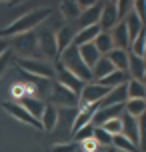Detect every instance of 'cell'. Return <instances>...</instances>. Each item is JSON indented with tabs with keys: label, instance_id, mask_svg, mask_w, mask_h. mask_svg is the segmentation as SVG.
I'll list each match as a JSON object with an SVG mask.
<instances>
[{
	"label": "cell",
	"instance_id": "obj_42",
	"mask_svg": "<svg viewBox=\"0 0 146 152\" xmlns=\"http://www.w3.org/2000/svg\"><path fill=\"white\" fill-rule=\"evenodd\" d=\"M142 82H144V84H146V74H144V78H142Z\"/></svg>",
	"mask_w": 146,
	"mask_h": 152
},
{
	"label": "cell",
	"instance_id": "obj_29",
	"mask_svg": "<svg viewBox=\"0 0 146 152\" xmlns=\"http://www.w3.org/2000/svg\"><path fill=\"white\" fill-rule=\"evenodd\" d=\"M112 146H114V150H118V152H140L138 146L132 144L124 134H118V136L112 138Z\"/></svg>",
	"mask_w": 146,
	"mask_h": 152
},
{
	"label": "cell",
	"instance_id": "obj_40",
	"mask_svg": "<svg viewBox=\"0 0 146 152\" xmlns=\"http://www.w3.org/2000/svg\"><path fill=\"white\" fill-rule=\"evenodd\" d=\"M102 152H116V150H112V148H104Z\"/></svg>",
	"mask_w": 146,
	"mask_h": 152
},
{
	"label": "cell",
	"instance_id": "obj_18",
	"mask_svg": "<svg viewBox=\"0 0 146 152\" xmlns=\"http://www.w3.org/2000/svg\"><path fill=\"white\" fill-rule=\"evenodd\" d=\"M58 116H60L58 108L52 106V104H46L44 114H42V118H40V122H42V130H44V132H54L56 126H58Z\"/></svg>",
	"mask_w": 146,
	"mask_h": 152
},
{
	"label": "cell",
	"instance_id": "obj_15",
	"mask_svg": "<svg viewBox=\"0 0 146 152\" xmlns=\"http://www.w3.org/2000/svg\"><path fill=\"white\" fill-rule=\"evenodd\" d=\"M110 36H112V42H114V48H120V50H130V34L126 30V24L118 22L110 30Z\"/></svg>",
	"mask_w": 146,
	"mask_h": 152
},
{
	"label": "cell",
	"instance_id": "obj_17",
	"mask_svg": "<svg viewBox=\"0 0 146 152\" xmlns=\"http://www.w3.org/2000/svg\"><path fill=\"white\" fill-rule=\"evenodd\" d=\"M124 24H126V30H128V34H130V44L136 40V38L142 34V32L146 30V24L140 20V16L132 10L130 14L126 16V20H124Z\"/></svg>",
	"mask_w": 146,
	"mask_h": 152
},
{
	"label": "cell",
	"instance_id": "obj_25",
	"mask_svg": "<svg viewBox=\"0 0 146 152\" xmlns=\"http://www.w3.org/2000/svg\"><path fill=\"white\" fill-rule=\"evenodd\" d=\"M108 60L114 64L116 70H120V72H128V60H130V52H128V50L114 48L112 52L108 54Z\"/></svg>",
	"mask_w": 146,
	"mask_h": 152
},
{
	"label": "cell",
	"instance_id": "obj_31",
	"mask_svg": "<svg viewBox=\"0 0 146 152\" xmlns=\"http://www.w3.org/2000/svg\"><path fill=\"white\" fill-rule=\"evenodd\" d=\"M112 138L104 128H100V126H94V142L100 146V148H110L112 146Z\"/></svg>",
	"mask_w": 146,
	"mask_h": 152
},
{
	"label": "cell",
	"instance_id": "obj_4",
	"mask_svg": "<svg viewBox=\"0 0 146 152\" xmlns=\"http://www.w3.org/2000/svg\"><path fill=\"white\" fill-rule=\"evenodd\" d=\"M18 66L22 72L36 78H44V80H54L56 78V66H52L44 58H32V60H20Z\"/></svg>",
	"mask_w": 146,
	"mask_h": 152
},
{
	"label": "cell",
	"instance_id": "obj_43",
	"mask_svg": "<svg viewBox=\"0 0 146 152\" xmlns=\"http://www.w3.org/2000/svg\"><path fill=\"white\" fill-rule=\"evenodd\" d=\"M116 152H118V150H116Z\"/></svg>",
	"mask_w": 146,
	"mask_h": 152
},
{
	"label": "cell",
	"instance_id": "obj_16",
	"mask_svg": "<svg viewBox=\"0 0 146 152\" xmlns=\"http://www.w3.org/2000/svg\"><path fill=\"white\" fill-rule=\"evenodd\" d=\"M126 102H128V92H126V84H124V86L112 88L98 106H124Z\"/></svg>",
	"mask_w": 146,
	"mask_h": 152
},
{
	"label": "cell",
	"instance_id": "obj_26",
	"mask_svg": "<svg viewBox=\"0 0 146 152\" xmlns=\"http://www.w3.org/2000/svg\"><path fill=\"white\" fill-rule=\"evenodd\" d=\"M130 80V76L128 72H120V70H114L112 74H108L104 80H100L102 86H106L108 90H112V88H118V86H124V84Z\"/></svg>",
	"mask_w": 146,
	"mask_h": 152
},
{
	"label": "cell",
	"instance_id": "obj_2",
	"mask_svg": "<svg viewBox=\"0 0 146 152\" xmlns=\"http://www.w3.org/2000/svg\"><path fill=\"white\" fill-rule=\"evenodd\" d=\"M60 64L68 70V72H72L74 76H78L84 84L92 82V70L84 64L82 56H80V50H78V46L72 44L70 48H66V50L60 54Z\"/></svg>",
	"mask_w": 146,
	"mask_h": 152
},
{
	"label": "cell",
	"instance_id": "obj_21",
	"mask_svg": "<svg viewBox=\"0 0 146 152\" xmlns=\"http://www.w3.org/2000/svg\"><path fill=\"white\" fill-rule=\"evenodd\" d=\"M146 74V62L136 54L130 52V60H128V76L132 80H142Z\"/></svg>",
	"mask_w": 146,
	"mask_h": 152
},
{
	"label": "cell",
	"instance_id": "obj_37",
	"mask_svg": "<svg viewBox=\"0 0 146 152\" xmlns=\"http://www.w3.org/2000/svg\"><path fill=\"white\" fill-rule=\"evenodd\" d=\"M76 150H78L76 142H58V144L52 146L50 152H76Z\"/></svg>",
	"mask_w": 146,
	"mask_h": 152
},
{
	"label": "cell",
	"instance_id": "obj_20",
	"mask_svg": "<svg viewBox=\"0 0 146 152\" xmlns=\"http://www.w3.org/2000/svg\"><path fill=\"white\" fill-rule=\"evenodd\" d=\"M114 64L108 60V56H102L98 62H96V66L92 68V82H100V80H104L108 74H112L114 72Z\"/></svg>",
	"mask_w": 146,
	"mask_h": 152
},
{
	"label": "cell",
	"instance_id": "obj_32",
	"mask_svg": "<svg viewBox=\"0 0 146 152\" xmlns=\"http://www.w3.org/2000/svg\"><path fill=\"white\" fill-rule=\"evenodd\" d=\"M92 138H94V124H88V126L80 128L76 134H74V142H76V144H82V142L92 140Z\"/></svg>",
	"mask_w": 146,
	"mask_h": 152
},
{
	"label": "cell",
	"instance_id": "obj_34",
	"mask_svg": "<svg viewBox=\"0 0 146 152\" xmlns=\"http://www.w3.org/2000/svg\"><path fill=\"white\" fill-rule=\"evenodd\" d=\"M100 128H104L110 136H118V134H122V118L110 120V122H106V124H102Z\"/></svg>",
	"mask_w": 146,
	"mask_h": 152
},
{
	"label": "cell",
	"instance_id": "obj_5",
	"mask_svg": "<svg viewBox=\"0 0 146 152\" xmlns=\"http://www.w3.org/2000/svg\"><path fill=\"white\" fill-rule=\"evenodd\" d=\"M48 98H50L48 104H52L56 108H78L80 106V96H78L76 92L68 90L66 86L58 84V82H54L52 92H50Z\"/></svg>",
	"mask_w": 146,
	"mask_h": 152
},
{
	"label": "cell",
	"instance_id": "obj_22",
	"mask_svg": "<svg viewBox=\"0 0 146 152\" xmlns=\"http://www.w3.org/2000/svg\"><path fill=\"white\" fill-rule=\"evenodd\" d=\"M100 26H88V28H80L76 30V38H74V46H84V44H92L96 36L100 34Z\"/></svg>",
	"mask_w": 146,
	"mask_h": 152
},
{
	"label": "cell",
	"instance_id": "obj_35",
	"mask_svg": "<svg viewBox=\"0 0 146 152\" xmlns=\"http://www.w3.org/2000/svg\"><path fill=\"white\" fill-rule=\"evenodd\" d=\"M116 4H118V18H120V22H124L126 16L134 10V2H116Z\"/></svg>",
	"mask_w": 146,
	"mask_h": 152
},
{
	"label": "cell",
	"instance_id": "obj_1",
	"mask_svg": "<svg viewBox=\"0 0 146 152\" xmlns=\"http://www.w3.org/2000/svg\"><path fill=\"white\" fill-rule=\"evenodd\" d=\"M50 8H36L30 10L26 14H20L16 20H12L10 24H6L2 30H0V38H10V36H20V34H28L34 28H38L40 24L50 16Z\"/></svg>",
	"mask_w": 146,
	"mask_h": 152
},
{
	"label": "cell",
	"instance_id": "obj_23",
	"mask_svg": "<svg viewBox=\"0 0 146 152\" xmlns=\"http://www.w3.org/2000/svg\"><path fill=\"white\" fill-rule=\"evenodd\" d=\"M78 50H80V56H82V60H84V64L88 66V68L92 70L94 66H96V62L102 58V54L98 52V48L92 44H84V46H78Z\"/></svg>",
	"mask_w": 146,
	"mask_h": 152
},
{
	"label": "cell",
	"instance_id": "obj_24",
	"mask_svg": "<svg viewBox=\"0 0 146 152\" xmlns=\"http://www.w3.org/2000/svg\"><path fill=\"white\" fill-rule=\"evenodd\" d=\"M58 8H60L62 16H64L68 22H76L78 18H80V14H82V10L78 6V0H64V2L58 4Z\"/></svg>",
	"mask_w": 146,
	"mask_h": 152
},
{
	"label": "cell",
	"instance_id": "obj_14",
	"mask_svg": "<svg viewBox=\"0 0 146 152\" xmlns=\"http://www.w3.org/2000/svg\"><path fill=\"white\" fill-rule=\"evenodd\" d=\"M122 134L132 144H140V128H138V118H134L130 114H122Z\"/></svg>",
	"mask_w": 146,
	"mask_h": 152
},
{
	"label": "cell",
	"instance_id": "obj_27",
	"mask_svg": "<svg viewBox=\"0 0 146 152\" xmlns=\"http://www.w3.org/2000/svg\"><path fill=\"white\" fill-rule=\"evenodd\" d=\"M128 100H146V84L142 80H128L126 82Z\"/></svg>",
	"mask_w": 146,
	"mask_h": 152
},
{
	"label": "cell",
	"instance_id": "obj_12",
	"mask_svg": "<svg viewBox=\"0 0 146 152\" xmlns=\"http://www.w3.org/2000/svg\"><path fill=\"white\" fill-rule=\"evenodd\" d=\"M100 12H102V2H96L94 6L84 10L80 14V18L76 20L78 30L80 28H88V26H100Z\"/></svg>",
	"mask_w": 146,
	"mask_h": 152
},
{
	"label": "cell",
	"instance_id": "obj_28",
	"mask_svg": "<svg viewBox=\"0 0 146 152\" xmlns=\"http://www.w3.org/2000/svg\"><path fill=\"white\" fill-rule=\"evenodd\" d=\"M94 46L98 48V52L102 56H108V54L114 50V42H112V36H110V32H100L96 40H94Z\"/></svg>",
	"mask_w": 146,
	"mask_h": 152
},
{
	"label": "cell",
	"instance_id": "obj_13",
	"mask_svg": "<svg viewBox=\"0 0 146 152\" xmlns=\"http://www.w3.org/2000/svg\"><path fill=\"white\" fill-rule=\"evenodd\" d=\"M76 30L74 26H70V24H64L60 26L58 30H56V44H58V54H62L66 48L74 44V38H76Z\"/></svg>",
	"mask_w": 146,
	"mask_h": 152
},
{
	"label": "cell",
	"instance_id": "obj_30",
	"mask_svg": "<svg viewBox=\"0 0 146 152\" xmlns=\"http://www.w3.org/2000/svg\"><path fill=\"white\" fill-rule=\"evenodd\" d=\"M124 112L134 116V118H140L146 114V100H128L124 104Z\"/></svg>",
	"mask_w": 146,
	"mask_h": 152
},
{
	"label": "cell",
	"instance_id": "obj_33",
	"mask_svg": "<svg viewBox=\"0 0 146 152\" xmlns=\"http://www.w3.org/2000/svg\"><path fill=\"white\" fill-rule=\"evenodd\" d=\"M144 48H146V30L130 44V50H128V52H132V54H136V56L142 58V56H144Z\"/></svg>",
	"mask_w": 146,
	"mask_h": 152
},
{
	"label": "cell",
	"instance_id": "obj_19",
	"mask_svg": "<svg viewBox=\"0 0 146 152\" xmlns=\"http://www.w3.org/2000/svg\"><path fill=\"white\" fill-rule=\"evenodd\" d=\"M20 104H22L28 112L36 118V120H40L42 118V114H44V108H46V104H44V100L38 98V96H26V98L20 100Z\"/></svg>",
	"mask_w": 146,
	"mask_h": 152
},
{
	"label": "cell",
	"instance_id": "obj_10",
	"mask_svg": "<svg viewBox=\"0 0 146 152\" xmlns=\"http://www.w3.org/2000/svg\"><path fill=\"white\" fill-rule=\"evenodd\" d=\"M56 82L62 84V86H66L68 90L76 92L78 96H80V92H82V88H84L86 84L78 78V76H74L72 72H68V70L64 68L62 64H56Z\"/></svg>",
	"mask_w": 146,
	"mask_h": 152
},
{
	"label": "cell",
	"instance_id": "obj_38",
	"mask_svg": "<svg viewBox=\"0 0 146 152\" xmlns=\"http://www.w3.org/2000/svg\"><path fill=\"white\" fill-rule=\"evenodd\" d=\"M134 12L140 16V20L146 24V2L144 0H138V2H134Z\"/></svg>",
	"mask_w": 146,
	"mask_h": 152
},
{
	"label": "cell",
	"instance_id": "obj_41",
	"mask_svg": "<svg viewBox=\"0 0 146 152\" xmlns=\"http://www.w3.org/2000/svg\"><path fill=\"white\" fill-rule=\"evenodd\" d=\"M142 58H144V62H146V48H144V56H142Z\"/></svg>",
	"mask_w": 146,
	"mask_h": 152
},
{
	"label": "cell",
	"instance_id": "obj_6",
	"mask_svg": "<svg viewBox=\"0 0 146 152\" xmlns=\"http://www.w3.org/2000/svg\"><path fill=\"white\" fill-rule=\"evenodd\" d=\"M108 92L110 90L106 86H102L100 82H88L80 92V106H98L100 102L106 98Z\"/></svg>",
	"mask_w": 146,
	"mask_h": 152
},
{
	"label": "cell",
	"instance_id": "obj_39",
	"mask_svg": "<svg viewBox=\"0 0 146 152\" xmlns=\"http://www.w3.org/2000/svg\"><path fill=\"white\" fill-rule=\"evenodd\" d=\"M10 54H12V50H10V48H8L6 52L2 54V56H0V78H2V74H4V70L8 68V64H10Z\"/></svg>",
	"mask_w": 146,
	"mask_h": 152
},
{
	"label": "cell",
	"instance_id": "obj_3",
	"mask_svg": "<svg viewBox=\"0 0 146 152\" xmlns=\"http://www.w3.org/2000/svg\"><path fill=\"white\" fill-rule=\"evenodd\" d=\"M12 50L22 56V60H32V58H40V48H38V38L34 32L28 34H20L12 40Z\"/></svg>",
	"mask_w": 146,
	"mask_h": 152
},
{
	"label": "cell",
	"instance_id": "obj_36",
	"mask_svg": "<svg viewBox=\"0 0 146 152\" xmlns=\"http://www.w3.org/2000/svg\"><path fill=\"white\" fill-rule=\"evenodd\" d=\"M138 128H140V152H146V114L138 118Z\"/></svg>",
	"mask_w": 146,
	"mask_h": 152
},
{
	"label": "cell",
	"instance_id": "obj_9",
	"mask_svg": "<svg viewBox=\"0 0 146 152\" xmlns=\"http://www.w3.org/2000/svg\"><path fill=\"white\" fill-rule=\"evenodd\" d=\"M118 22H120V18H118V4H116V2H102L100 30L102 32H110Z\"/></svg>",
	"mask_w": 146,
	"mask_h": 152
},
{
	"label": "cell",
	"instance_id": "obj_8",
	"mask_svg": "<svg viewBox=\"0 0 146 152\" xmlns=\"http://www.w3.org/2000/svg\"><path fill=\"white\" fill-rule=\"evenodd\" d=\"M2 108L6 110L12 118H16L18 122H22V124H28V126H34V128H38V130H42V122L40 120H36L34 116H32L26 108L20 104V102H2Z\"/></svg>",
	"mask_w": 146,
	"mask_h": 152
},
{
	"label": "cell",
	"instance_id": "obj_11",
	"mask_svg": "<svg viewBox=\"0 0 146 152\" xmlns=\"http://www.w3.org/2000/svg\"><path fill=\"white\" fill-rule=\"evenodd\" d=\"M124 114V106H98V110L94 112L92 124L94 126H102L110 120H116V118H122Z\"/></svg>",
	"mask_w": 146,
	"mask_h": 152
},
{
	"label": "cell",
	"instance_id": "obj_7",
	"mask_svg": "<svg viewBox=\"0 0 146 152\" xmlns=\"http://www.w3.org/2000/svg\"><path fill=\"white\" fill-rule=\"evenodd\" d=\"M38 38V48H40V54L44 56V60H52L58 54V44H56V32H52L50 28H44L36 34Z\"/></svg>",
	"mask_w": 146,
	"mask_h": 152
}]
</instances>
